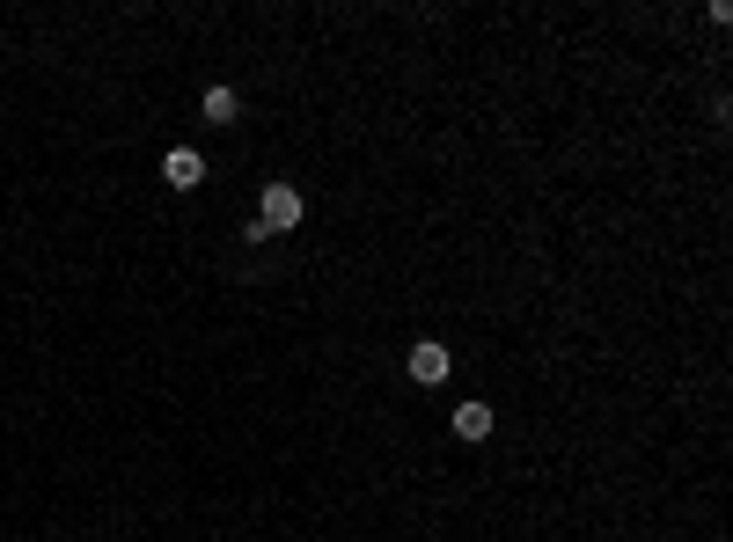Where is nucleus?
I'll list each match as a JSON object with an SVG mask.
<instances>
[{
	"instance_id": "obj_1",
	"label": "nucleus",
	"mask_w": 733,
	"mask_h": 542,
	"mask_svg": "<svg viewBox=\"0 0 733 542\" xmlns=\"http://www.w3.org/2000/svg\"><path fill=\"white\" fill-rule=\"evenodd\" d=\"M257 220H264L272 235L301 228V191H294V184H264V206H257Z\"/></svg>"
},
{
	"instance_id": "obj_2",
	"label": "nucleus",
	"mask_w": 733,
	"mask_h": 542,
	"mask_svg": "<svg viewBox=\"0 0 733 542\" xmlns=\"http://www.w3.org/2000/svg\"><path fill=\"white\" fill-rule=\"evenodd\" d=\"M448 367H455V359H448V345H440V337L411 345V382H426V388H433V382H448Z\"/></svg>"
},
{
	"instance_id": "obj_3",
	"label": "nucleus",
	"mask_w": 733,
	"mask_h": 542,
	"mask_svg": "<svg viewBox=\"0 0 733 542\" xmlns=\"http://www.w3.org/2000/svg\"><path fill=\"white\" fill-rule=\"evenodd\" d=\"M162 176H169V191H198V184H206V161H198L192 147H176V155L162 161Z\"/></svg>"
},
{
	"instance_id": "obj_4",
	"label": "nucleus",
	"mask_w": 733,
	"mask_h": 542,
	"mask_svg": "<svg viewBox=\"0 0 733 542\" xmlns=\"http://www.w3.org/2000/svg\"><path fill=\"white\" fill-rule=\"evenodd\" d=\"M455 433H462V440H485L491 433V403H462V411H455Z\"/></svg>"
},
{
	"instance_id": "obj_5",
	"label": "nucleus",
	"mask_w": 733,
	"mask_h": 542,
	"mask_svg": "<svg viewBox=\"0 0 733 542\" xmlns=\"http://www.w3.org/2000/svg\"><path fill=\"white\" fill-rule=\"evenodd\" d=\"M198 110H206L213 125H235V88H206V104H198Z\"/></svg>"
}]
</instances>
